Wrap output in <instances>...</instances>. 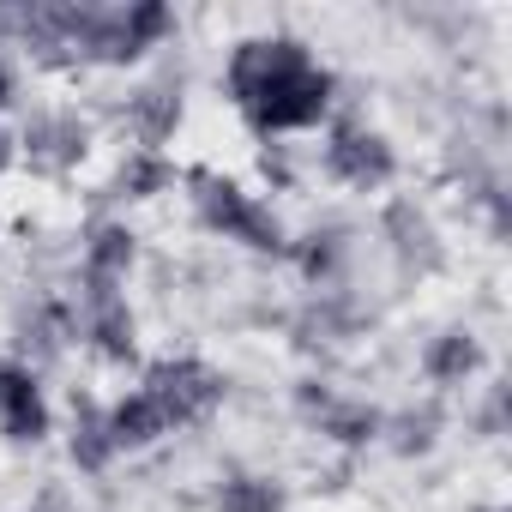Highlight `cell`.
Returning <instances> with one entry per match:
<instances>
[{"label": "cell", "instance_id": "obj_1", "mask_svg": "<svg viewBox=\"0 0 512 512\" xmlns=\"http://www.w3.org/2000/svg\"><path fill=\"white\" fill-rule=\"evenodd\" d=\"M223 512H278V488L260 476H235L223 482Z\"/></svg>", "mask_w": 512, "mask_h": 512}]
</instances>
